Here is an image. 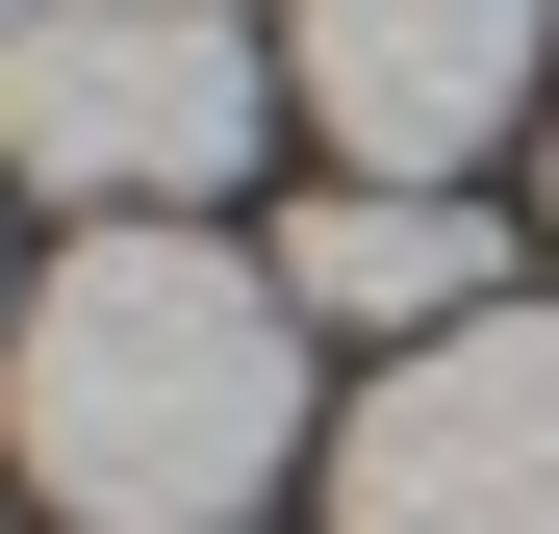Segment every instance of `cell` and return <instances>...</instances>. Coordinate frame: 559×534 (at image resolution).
Returning a JSON list of instances; mask_svg holds the SVG:
<instances>
[{"instance_id":"cell-1","label":"cell","mask_w":559,"mask_h":534,"mask_svg":"<svg viewBox=\"0 0 559 534\" xmlns=\"http://www.w3.org/2000/svg\"><path fill=\"white\" fill-rule=\"evenodd\" d=\"M0 459L51 534H254L306 459V306L229 229H76L51 306L0 331Z\"/></svg>"},{"instance_id":"cell-2","label":"cell","mask_w":559,"mask_h":534,"mask_svg":"<svg viewBox=\"0 0 559 534\" xmlns=\"http://www.w3.org/2000/svg\"><path fill=\"white\" fill-rule=\"evenodd\" d=\"M0 178L76 229H204V178H254V26L229 0H26L0 26Z\"/></svg>"},{"instance_id":"cell-3","label":"cell","mask_w":559,"mask_h":534,"mask_svg":"<svg viewBox=\"0 0 559 534\" xmlns=\"http://www.w3.org/2000/svg\"><path fill=\"white\" fill-rule=\"evenodd\" d=\"M331 534H559V306L382 356L331 432Z\"/></svg>"},{"instance_id":"cell-4","label":"cell","mask_w":559,"mask_h":534,"mask_svg":"<svg viewBox=\"0 0 559 534\" xmlns=\"http://www.w3.org/2000/svg\"><path fill=\"white\" fill-rule=\"evenodd\" d=\"M280 103L331 128V178H457L559 103V0H280Z\"/></svg>"},{"instance_id":"cell-5","label":"cell","mask_w":559,"mask_h":534,"mask_svg":"<svg viewBox=\"0 0 559 534\" xmlns=\"http://www.w3.org/2000/svg\"><path fill=\"white\" fill-rule=\"evenodd\" d=\"M280 306L432 356V331H484L509 281H484V204H457V178H306V204H280Z\"/></svg>"},{"instance_id":"cell-6","label":"cell","mask_w":559,"mask_h":534,"mask_svg":"<svg viewBox=\"0 0 559 534\" xmlns=\"http://www.w3.org/2000/svg\"><path fill=\"white\" fill-rule=\"evenodd\" d=\"M534 178H559V103H534Z\"/></svg>"},{"instance_id":"cell-7","label":"cell","mask_w":559,"mask_h":534,"mask_svg":"<svg viewBox=\"0 0 559 534\" xmlns=\"http://www.w3.org/2000/svg\"><path fill=\"white\" fill-rule=\"evenodd\" d=\"M0 26H26V0H0Z\"/></svg>"},{"instance_id":"cell-8","label":"cell","mask_w":559,"mask_h":534,"mask_svg":"<svg viewBox=\"0 0 559 534\" xmlns=\"http://www.w3.org/2000/svg\"><path fill=\"white\" fill-rule=\"evenodd\" d=\"M0 331H26V306H0Z\"/></svg>"}]
</instances>
